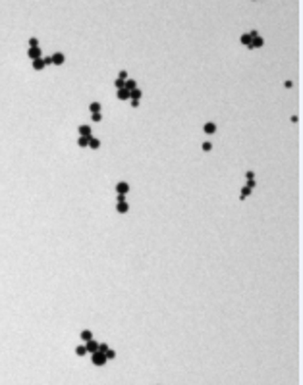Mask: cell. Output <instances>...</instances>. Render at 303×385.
<instances>
[{
    "label": "cell",
    "instance_id": "obj_1",
    "mask_svg": "<svg viewBox=\"0 0 303 385\" xmlns=\"http://www.w3.org/2000/svg\"><path fill=\"white\" fill-rule=\"evenodd\" d=\"M91 362L95 364V366H104V364H106V356L102 354V352H95V354H91Z\"/></svg>",
    "mask_w": 303,
    "mask_h": 385
},
{
    "label": "cell",
    "instance_id": "obj_2",
    "mask_svg": "<svg viewBox=\"0 0 303 385\" xmlns=\"http://www.w3.org/2000/svg\"><path fill=\"white\" fill-rule=\"evenodd\" d=\"M116 193L118 194H128L129 193V183L128 181H118L116 183Z\"/></svg>",
    "mask_w": 303,
    "mask_h": 385
},
{
    "label": "cell",
    "instance_id": "obj_3",
    "mask_svg": "<svg viewBox=\"0 0 303 385\" xmlns=\"http://www.w3.org/2000/svg\"><path fill=\"white\" fill-rule=\"evenodd\" d=\"M64 62H66L64 52H54V54H52V66H62Z\"/></svg>",
    "mask_w": 303,
    "mask_h": 385
},
{
    "label": "cell",
    "instance_id": "obj_4",
    "mask_svg": "<svg viewBox=\"0 0 303 385\" xmlns=\"http://www.w3.org/2000/svg\"><path fill=\"white\" fill-rule=\"evenodd\" d=\"M27 56L31 58V62H33V60H39V58H43V52H41L39 46H35V48H29V50H27Z\"/></svg>",
    "mask_w": 303,
    "mask_h": 385
},
{
    "label": "cell",
    "instance_id": "obj_5",
    "mask_svg": "<svg viewBox=\"0 0 303 385\" xmlns=\"http://www.w3.org/2000/svg\"><path fill=\"white\" fill-rule=\"evenodd\" d=\"M216 129H218V127H216V123H215V121H207V123L203 125V131H205L207 135H215V133H216Z\"/></svg>",
    "mask_w": 303,
    "mask_h": 385
},
{
    "label": "cell",
    "instance_id": "obj_6",
    "mask_svg": "<svg viewBox=\"0 0 303 385\" xmlns=\"http://www.w3.org/2000/svg\"><path fill=\"white\" fill-rule=\"evenodd\" d=\"M85 349H87L89 354H95V352L98 351V343H97L95 339H91V341H87V343H85Z\"/></svg>",
    "mask_w": 303,
    "mask_h": 385
},
{
    "label": "cell",
    "instance_id": "obj_7",
    "mask_svg": "<svg viewBox=\"0 0 303 385\" xmlns=\"http://www.w3.org/2000/svg\"><path fill=\"white\" fill-rule=\"evenodd\" d=\"M77 131H79V137H87V139H89V137H93L91 125H79V129H77Z\"/></svg>",
    "mask_w": 303,
    "mask_h": 385
},
{
    "label": "cell",
    "instance_id": "obj_8",
    "mask_svg": "<svg viewBox=\"0 0 303 385\" xmlns=\"http://www.w3.org/2000/svg\"><path fill=\"white\" fill-rule=\"evenodd\" d=\"M263 44H265V39H263V37H255V39H251V44H249L247 48H261Z\"/></svg>",
    "mask_w": 303,
    "mask_h": 385
},
{
    "label": "cell",
    "instance_id": "obj_9",
    "mask_svg": "<svg viewBox=\"0 0 303 385\" xmlns=\"http://www.w3.org/2000/svg\"><path fill=\"white\" fill-rule=\"evenodd\" d=\"M116 212L118 214H128L129 212V204L128 202H116Z\"/></svg>",
    "mask_w": 303,
    "mask_h": 385
},
{
    "label": "cell",
    "instance_id": "obj_10",
    "mask_svg": "<svg viewBox=\"0 0 303 385\" xmlns=\"http://www.w3.org/2000/svg\"><path fill=\"white\" fill-rule=\"evenodd\" d=\"M116 96H118V100H129V98H132V94H129L128 89H122V91L116 93Z\"/></svg>",
    "mask_w": 303,
    "mask_h": 385
},
{
    "label": "cell",
    "instance_id": "obj_11",
    "mask_svg": "<svg viewBox=\"0 0 303 385\" xmlns=\"http://www.w3.org/2000/svg\"><path fill=\"white\" fill-rule=\"evenodd\" d=\"M89 110H91V114H101L102 104L101 102H91V104H89Z\"/></svg>",
    "mask_w": 303,
    "mask_h": 385
},
{
    "label": "cell",
    "instance_id": "obj_12",
    "mask_svg": "<svg viewBox=\"0 0 303 385\" xmlns=\"http://www.w3.org/2000/svg\"><path fill=\"white\" fill-rule=\"evenodd\" d=\"M45 62H43V58H39V60H33V70L35 71H41V70H45Z\"/></svg>",
    "mask_w": 303,
    "mask_h": 385
},
{
    "label": "cell",
    "instance_id": "obj_13",
    "mask_svg": "<svg viewBox=\"0 0 303 385\" xmlns=\"http://www.w3.org/2000/svg\"><path fill=\"white\" fill-rule=\"evenodd\" d=\"M89 148H93V150L101 148V141H98L97 137H91V139H89Z\"/></svg>",
    "mask_w": 303,
    "mask_h": 385
},
{
    "label": "cell",
    "instance_id": "obj_14",
    "mask_svg": "<svg viewBox=\"0 0 303 385\" xmlns=\"http://www.w3.org/2000/svg\"><path fill=\"white\" fill-rule=\"evenodd\" d=\"M79 337H81V341H85V343H87V341H91V339H93V333H91L89 329H83L81 333H79Z\"/></svg>",
    "mask_w": 303,
    "mask_h": 385
},
{
    "label": "cell",
    "instance_id": "obj_15",
    "mask_svg": "<svg viewBox=\"0 0 303 385\" xmlns=\"http://www.w3.org/2000/svg\"><path fill=\"white\" fill-rule=\"evenodd\" d=\"M129 94H132V98H129V100H141V96H143V91H141V89H133Z\"/></svg>",
    "mask_w": 303,
    "mask_h": 385
},
{
    "label": "cell",
    "instance_id": "obj_16",
    "mask_svg": "<svg viewBox=\"0 0 303 385\" xmlns=\"http://www.w3.org/2000/svg\"><path fill=\"white\" fill-rule=\"evenodd\" d=\"M239 43H241L243 46H249V44H251V37H249L247 33H243L241 37H239Z\"/></svg>",
    "mask_w": 303,
    "mask_h": 385
},
{
    "label": "cell",
    "instance_id": "obj_17",
    "mask_svg": "<svg viewBox=\"0 0 303 385\" xmlns=\"http://www.w3.org/2000/svg\"><path fill=\"white\" fill-rule=\"evenodd\" d=\"M89 139H91V137H89ZM89 139L87 137H77V146H81V148L89 146Z\"/></svg>",
    "mask_w": 303,
    "mask_h": 385
},
{
    "label": "cell",
    "instance_id": "obj_18",
    "mask_svg": "<svg viewBox=\"0 0 303 385\" xmlns=\"http://www.w3.org/2000/svg\"><path fill=\"white\" fill-rule=\"evenodd\" d=\"M126 89L132 93L133 89H137V81H135V79H128V81H126Z\"/></svg>",
    "mask_w": 303,
    "mask_h": 385
},
{
    "label": "cell",
    "instance_id": "obj_19",
    "mask_svg": "<svg viewBox=\"0 0 303 385\" xmlns=\"http://www.w3.org/2000/svg\"><path fill=\"white\" fill-rule=\"evenodd\" d=\"M75 354H77V356H85V354H89L87 349H85V345H77V347H75Z\"/></svg>",
    "mask_w": 303,
    "mask_h": 385
},
{
    "label": "cell",
    "instance_id": "obj_20",
    "mask_svg": "<svg viewBox=\"0 0 303 385\" xmlns=\"http://www.w3.org/2000/svg\"><path fill=\"white\" fill-rule=\"evenodd\" d=\"M114 87H116V91H122V89H126V81L116 79V81H114Z\"/></svg>",
    "mask_w": 303,
    "mask_h": 385
},
{
    "label": "cell",
    "instance_id": "obj_21",
    "mask_svg": "<svg viewBox=\"0 0 303 385\" xmlns=\"http://www.w3.org/2000/svg\"><path fill=\"white\" fill-rule=\"evenodd\" d=\"M104 356H106V360H114V358H116V351H114V349H108L106 352H104Z\"/></svg>",
    "mask_w": 303,
    "mask_h": 385
},
{
    "label": "cell",
    "instance_id": "obj_22",
    "mask_svg": "<svg viewBox=\"0 0 303 385\" xmlns=\"http://www.w3.org/2000/svg\"><path fill=\"white\" fill-rule=\"evenodd\" d=\"M35 46H39V39L37 37H31L29 39V48H35Z\"/></svg>",
    "mask_w": 303,
    "mask_h": 385
},
{
    "label": "cell",
    "instance_id": "obj_23",
    "mask_svg": "<svg viewBox=\"0 0 303 385\" xmlns=\"http://www.w3.org/2000/svg\"><path fill=\"white\" fill-rule=\"evenodd\" d=\"M91 119L93 123H98V121H102V114H91Z\"/></svg>",
    "mask_w": 303,
    "mask_h": 385
},
{
    "label": "cell",
    "instance_id": "obj_24",
    "mask_svg": "<svg viewBox=\"0 0 303 385\" xmlns=\"http://www.w3.org/2000/svg\"><path fill=\"white\" fill-rule=\"evenodd\" d=\"M118 79H122V81H128V71H126V70H120Z\"/></svg>",
    "mask_w": 303,
    "mask_h": 385
},
{
    "label": "cell",
    "instance_id": "obj_25",
    "mask_svg": "<svg viewBox=\"0 0 303 385\" xmlns=\"http://www.w3.org/2000/svg\"><path fill=\"white\" fill-rule=\"evenodd\" d=\"M201 148H203V150H205V152H208V150H212V145H211V143H208V141H205V143H203V145H201Z\"/></svg>",
    "mask_w": 303,
    "mask_h": 385
},
{
    "label": "cell",
    "instance_id": "obj_26",
    "mask_svg": "<svg viewBox=\"0 0 303 385\" xmlns=\"http://www.w3.org/2000/svg\"><path fill=\"white\" fill-rule=\"evenodd\" d=\"M108 349H110V347H108L106 343H101V345H98V352H102V354H104V352H106Z\"/></svg>",
    "mask_w": 303,
    "mask_h": 385
},
{
    "label": "cell",
    "instance_id": "obj_27",
    "mask_svg": "<svg viewBox=\"0 0 303 385\" xmlns=\"http://www.w3.org/2000/svg\"><path fill=\"white\" fill-rule=\"evenodd\" d=\"M249 194H251V189H249V187H243V189H241V198L249 197Z\"/></svg>",
    "mask_w": 303,
    "mask_h": 385
},
{
    "label": "cell",
    "instance_id": "obj_28",
    "mask_svg": "<svg viewBox=\"0 0 303 385\" xmlns=\"http://www.w3.org/2000/svg\"><path fill=\"white\" fill-rule=\"evenodd\" d=\"M43 62H45V66H50V64H52V56H45Z\"/></svg>",
    "mask_w": 303,
    "mask_h": 385
},
{
    "label": "cell",
    "instance_id": "obj_29",
    "mask_svg": "<svg viewBox=\"0 0 303 385\" xmlns=\"http://www.w3.org/2000/svg\"><path fill=\"white\" fill-rule=\"evenodd\" d=\"M247 35H249V37H251V39H255V37H259V31H257V29H253V31H249V33H247Z\"/></svg>",
    "mask_w": 303,
    "mask_h": 385
},
{
    "label": "cell",
    "instance_id": "obj_30",
    "mask_svg": "<svg viewBox=\"0 0 303 385\" xmlns=\"http://www.w3.org/2000/svg\"><path fill=\"white\" fill-rule=\"evenodd\" d=\"M245 177H247V181H251V179L255 177V173L253 171H245Z\"/></svg>",
    "mask_w": 303,
    "mask_h": 385
},
{
    "label": "cell",
    "instance_id": "obj_31",
    "mask_svg": "<svg viewBox=\"0 0 303 385\" xmlns=\"http://www.w3.org/2000/svg\"><path fill=\"white\" fill-rule=\"evenodd\" d=\"M116 200H118V202H126V194H118Z\"/></svg>",
    "mask_w": 303,
    "mask_h": 385
},
{
    "label": "cell",
    "instance_id": "obj_32",
    "mask_svg": "<svg viewBox=\"0 0 303 385\" xmlns=\"http://www.w3.org/2000/svg\"><path fill=\"white\" fill-rule=\"evenodd\" d=\"M129 104H132V106H133V108H137V106H139V104H141V100H129Z\"/></svg>",
    "mask_w": 303,
    "mask_h": 385
},
{
    "label": "cell",
    "instance_id": "obj_33",
    "mask_svg": "<svg viewBox=\"0 0 303 385\" xmlns=\"http://www.w3.org/2000/svg\"><path fill=\"white\" fill-rule=\"evenodd\" d=\"M290 121H291V123H297V121H299V118H297V116H291Z\"/></svg>",
    "mask_w": 303,
    "mask_h": 385
},
{
    "label": "cell",
    "instance_id": "obj_34",
    "mask_svg": "<svg viewBox=\"0 0 303 385\" xmlns=\"http://www.w3.org/2000/svg\"><path fill=\"white\" fill-rule=\"evenodd\" d=\"M245 187H249V189H253V187H255V181H253V179H251V181H247V185H245Z\"/></svg>",
    "mask_w": 303,
    "mask_h": 385
}]
</instances>
